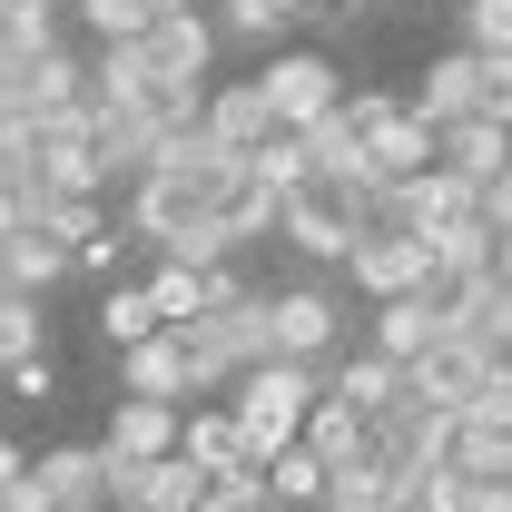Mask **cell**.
Here are the masks:
<instances>
[{
  "label": "cell",
  "instance_id": "obj_26",
  "mask_svg": "<svg viewBox=\"0 0 512 512\" xmlns=\"http://www.w3.org/2000/svg\"><path fill=\"white\" fill-rule=\"evenodd\" d=\"M148 335H168L158 306H148V286H109V296H99V345L128 355V345H148Z\"/></svg>",
  "mask_w": 512,
  "mask_h": 512
},
{
  "label": "cell",
  "instance_id": "obj_35",
  "mask_svg": "<svg viewBox=\"0 0 512 512\" xmlns=\"http://www.w3.org/2000/svg\"><path fill=\"white\" fill-rule=\"evenodd\" d=\"M20 355H50V316L30 296H0V365H20Z\"/></svg>",
  "mask_w": 512,
  "mask_h": 512
},
{
  "label": "cell",
  "instance_id": "obj_36",
  "mask_svg": "<svg viewBox=\"0 0 512 512\" xmlns=\"http://www.w3.org/2000/svg\"><path fill=\"white\" fill-rule=\"evenodd\" d=\"M0 394H10V404H60V355H20V365H0Z\"/></svg>",
  "mask_w": 512,
  "mask_h": 512
},
{
  "label": "cell",
  "instance_id": "obj_27",
  "mask_svg": "<svg viewBox=\"0 0 512 512\" xmlns=\"http://www.w3.org/2000/svg\"><path fill=\"white\" fill-rule=\"evenodd\" d=\"M316 503H325V512H394V473H384L375 453H365V463H335Z\"/></svg>",
  "mask_w": 512,
  "mask_h": 512
},
{
  "label": "cell",
  "instance_id": "obj_46",
  "mask_svg": "<svg viewBox=\"0 0 512 512\" xmlns=\"http://www.w3.org/2000/svg\"><path fill=\"white\" fill-rule=\"evenodd\" d=\"M20 473H30V453H20V444H10V434H0V493H10Z\"/></svg>",
  "mask_w": 512,
  "mask_h": 512
},
{
  "label": "cell",
  "instance_id": "obj_45",
  "mask_svg": "<svg viewBox=\"0 0 512 512\" xmlns=\"http://www.w3.org/2000/svg\"><path fill=\"white\" fill-rule=\"evenodd\" d=\"M30 227V188H0V237H20Z\"/></svg>",
  "mask_w": 512,
  "mask_h": 512
},
{
  "label": "cell",
  "instance_id": "obj_40",
  "mask_svg": "<svg viewBox=\"0 0 512 512\" xmlns=\"http://www.w3.org/2000/svg\"><path fill=\"white\" fill-rule=\"evenodd\" d=\"M119 256H128V227H99L89 247L69 256V276H99V286H119Z\"/></svg>",
  "mask_w": 512,
  "mask_h": 512
},
{
  "label": "cell",
  "instance_id": "obj_39",
  "mask_svg": "<svg viewBox=\"0 0 512 512\" xmlns=\"http://www.w3.org/2000/svg\"><path fill=\"white\" fill-rule=\"evenodd\" d=\"M247 296H256V286H247V266H237V256L197 276V316H227V306H247Z\"/></svg>",
  "mask_w": 512,
  "mask_h": 512
},
{
  "label": "cell",
  "instance_id": "obj_38",
  "mask_svg": "<svg viewBox=\"0 0 512 512\" xmlns=\"http://www.w3.org/2000/svg\"><path fill=\"white\" fill-rule=\"evenodd\" d=\"M473 119L512 128V60H473Z\"/></svg>",
  "mask_w": 512,
  "mask_h": 512
},
{
  "label": "cell",
  "instance_id": "obj_13",
  "mask_svg": "<svg viewBox=\"0 0 512 512\" xmlns=\"http://www.w3.org/2000/svg\"><path fill=\"white\" fill-rule=\"evenodd\" d=\"M30 473H40L50 512H109V453L99 444H50Z\"/></svg>",
  "mask_w": 512,
  "mask_h": 512
},
{
  "label": "cell",
  "instance_id": "obj_37",
  "mask_svg": "<svg viewBox=\"0 0 512 512\" xmlns=\"http://www.w3.org/2000/svg\"><path fill=\"white\" fill-rule=\"evenodd\" d=\"M148 306H158V325H197V276L188 266H148Z\"/></svg>",
  "mask_w": 512,
  "mask_h": 512
},
{
  "label": "cell",
  "instance_id": "obj_4",
  "mask_svg": "<svg viewBox=\"0 0 512 512\" xmlns=\"http://www.w3.org/2000/svg\"><path fill=\"white\" fill-rule=\"evenodd\" d=\"M256 99H266V119H276V138H306V128L345 99V69L325 60V50H266V69H256Z\"/></svg>",
  "mask_w": 512,
  "mask_h": 512
},
{
  "label": "cell",
  "instance_id": "obj_16",
  "mask_svg": "<svg viewBox=\"0 0 512 512\" xmlns=\"http://www.w3.org/2000/svg\"><path fill=\"white\" fill-rule=\"evenodd\" d=\"M404 119H414V128H453V119H473V50H444V60H424L414 99H404Z\"/></svg>",
  "mask_w": 512,
  "mask_h": 512
},
{
  "label": "cell",
  "instance_id": "obj_3",
  "mask_svg": "<svg viewBox=\"0 0 512 512\" xmlns=\"http://www.w3.org/2000/svg\"><path fill=\"white\" fill-rule=\"evenodd\" d=\"M345 296H335V286H325V276H296V286H266V355H276V365H335V355H345Z\"/></svg>",
  "mask_w": 512,
  "mask_h": 512
},
{
  "label": "cell",
  "instance_id": "obj_14",
  "mask_svg": "<svg viewBox=\"0 0 512 512\" xmlns=\"http://www.w3.org/2000/svg\"><path fill=\"white\" fill-rule=\"evenodd\" d=\"M89 158H99V178H109V188H138V178H148V168H158V128L138 119V109H89Z\"/></svg>",
  "mask_w": 512,
  "mask_h": 512
},
{
  "label": "cell",
  "instance_id": "obj_21",
  "mask_svg": "<svg viewBox=\"0 0 512 512\" xmlns=\"http://www.w3.org/2000/svg\"><path fill=\"white\" fill-rule=\"evenodd\" d=\"M296 444L316 453L325 473H335V463H365V414H345L335 394H316V404H306V434H296Z\"/></svg>",
  "mask_w": 512,
  "mask_h": 512
},
{
  "label": "cell",
  "instance_id": "obj_19",
  "mask_svg": "<svg viewBox=\"0 0 512 512\" xmlns=\"http://www.w3.org/2000/svg\"><path fill=\"white\" fill-rule=\"evenodd\" d=\"M434 168H444V178H463V188L503 178V128H493V119H453V128H434Z\"/></svg>",
  "mask_w": 512,
  "mask_h": 512
},
{
  "label": "cell",
  "instance_id": "obj_20",
  "mask_svg": "<svg viewBox=\"0 0 512 512\" xmlns=\"http://www.w3.org/2000/svg\"><path fill=\"white\" fill-rule=\"evenodd\" d=\"M99 227H109V207H99V197H40V188H30V237H50L60 256H79Z\"/></svg>",
  "mask_w": 512,
  "mask_h": 512
},
{
  "label": "cell",
  "instance_id": "obj_1",
  "mask_svg": "<svg viewBox=\"0 0 512 512\" xmlns=\"http://www.w3.org/2000/svg\"><path fill=\"white\" fill-rule=\"evenodd\" d=\"M375 227V188H355V178H306V188L276 207V247L296 256V266H345V247Z\"/></svg>",
  "mask_w": 512,
  "mask_h": 512
},
{
  "label": "cell",
  "instance_id": "obj_7",
  "mask_svg": "<svg viewBox=\"0 0 512 512\" xmlns=\"http://www.w3.org/2000/svg\"><path fill=\"white\" fill-rule=\"evenodd\" d=\"M493 375H503V355H493V345H463V335H444L424 365H404V394H414V404H434V414H463V404H473Z\"/></svg>",
  "mask_w": 512,
  "mask_h": 512
},
{
  "label": "cell",
  "instance_id": "obj_48",
  "mask_svg": "<svg viewBox=\"0 0 512 512\" xmlns=\"http://www.w3.org/2000/svg\"><path fill=\"white\" fill-rule=\"evenodd\" d=\"M503 168H512V128H503Z\"/></svg>",
  "mask_w": 512,
  "mask_h": 512
},
{
  "label": "cell",
  "instance_id": "obj_15",
  "mask_svg": "<svg viewBox=\"0 0 512 512\" xmlns=\"http://www.w3.org/2000/svg\"><path fill=\"white\" fill-rule=\"evenodd\" d=\"M99 453H109V463H128V473H138V463H168V453H178V414H168V404H109V434H99Z\"/></svg>",
  "mask_w": 512,
  "mask_h": 512
},
{
  "label": "cell",
  "instance_id": "obj_47",
  "mask_svg": "<svg viewBox=\"0 0 512 512\" xmlns=\"http://www.w3.org/2000/svg\"><path fill=\"white\" fill-rule=\"evenodd\" d=\"M483 512H512V483H483Z\"/></svg>",
  "mask_w": 512,
  "mask_h": 512
},
{
  "label": "cell",
  "instance_id": "obj_29",
  "mask_svg": "<svg viewBox=\"0 0 512 512\" xmlns=\"http://www.w3.org/2000/svg\"><path fill=\"white\" fill-rule=\"evenodd\" d=\"M197 493H207V483H197L188 463L168 453V463H138V483H128V512H197Z\"/></svg>",
  "mask_w": 512,
  "mask_h": 512
},
{
  "label": "cell",
  "instance_id": "obj_30",
  "mask_svg": "<svg viewBox=\"0 0 512 512\" xmlns=\"http://www.w3.org/2000/svg\"><path fill=\"white\" fill-rule=\"evenodd\" d=\"M256 473H266V493H276V512H306L325 493V463L306 444H286V453H266V463H256Z\"/></svg>",
  "mask_w": 512,
  "mask_h": 512
},
{
  "label": "cell",
  "instance_id": "obj_10",
  "mask_svg": "<svg viewBox=\"0 0 512 512\" xmlns=\"http://www.w3.org/2000/svg\"><path fill=\"white\" fill-rule=\"evenodd\" d=\"M424 168H434V128H414L404 109L384 128H365V148H355V188H375V197L404 188V178H424Z\"/></svg>",
  "mask_w": 512,
  "mask_h": 512
},
{
  "label": "cell",
  "instance_id": "obj_33",
  "mask_svg": "<svg viewBox=\"0 0 512 512\" xmlns=\"http://www.w3.org/2000/svg\"><path fill=\"white\" fill-rule=\"evenodd\" d=\"M453 20L473 60H512V0H453Z\"/></svg>",
  "mask_w": 512,
  "mask_h": 512
},
{
  "label": "cell",
  "instance_id": "obj_44",
  "mask_svg": "<svg viewBox=\"0 0 512 512\" xmlns=\"http://www.w3.org/2000/svg\"><path fill=\"white\" fill-rule=\"evenodd\" d=\"M0 512H50V493H40V473H20V483L0 493Z\"/></svg>",
  "mask_w": 512,
  "mask_h": 512
},
{
  "label": "cell",
  "instance_id": "obj_2",
  "mask_svg": "<svg viewBox=\"0 0 512 512\" xmlns=\"http://www.w3.org/2000/svg\"><path fill=\"white\" fill-rule=\"evenodd\" d=\"M316 394H325V375H316V365H247V375H237V394H227V424H237L247 463H266V453H286V444H296Z\"/></svg>",
  "mask_w": 512,
  "mask_h": 512
},
{
  "label": "cell",
  "instance_id": "obj_22",
  "mask_svg": "<svg viewBox=\"0 0 512 512\" xmlns=\"http://www.w3.org/2000/svg\"><path fill=\"white\" fill-rule=\"evenodd\" d=\"M168 10H178V0H79V20H89V40H99V50H128V40H148Z\"/></svg>",
  "mask_w": 512,
  "mask_h": 512
},
{
  "label": "cell",
  "instance_id": "obj_31",
  "mask_svg": "<svg viewBox=\"0 0 512 512\" xmlns=\"http://www.w3.org/2000/svg\"><path fill=\"white\" fill-rule=\"evenodd\" d=\"M217 227H227V247H256V237H276V197L247 188V168H237V188L217 197Z\"/></svg>",
  "mask_w": 512,
  "mask_h": 512
},
{
  "label": "cell",
  "instance_id": "obj_18",
  "mask_svg": "<svg viewBox=\"0 0 512 512\" xmlns=\"http://www.w3.org/2000/svg\"><path fill=\"white\" fill-rule=\"evenodd\" d=\"M178 463H188L197 483H217V473H237V463H247L237 424H227V404H188V414H178Z\"/></svg>",
  "mask_w": 512,
  "mask_h": 512
},
{
  "label": "cell",
  "instance_id": "obj_41",
  "mask_svg": "<svg viewBox=\"0 0 512 512\" xmlns=\"http://www.w3.org/2000/svg\"><path fill=\"white\" fill-rule=\"evenodd\" d=\"M473 227H493V237H512V168L473 188Z\"/></svg>",
  "mask_w": 512,
  "mask_h": 512
},
{
  "label": "cell",
  "instance_id": "obj_23",
  "mask_svg": "<svg viewBox=\"0 0 512 512\" xmlns=\"http://www.w3.org/2000/svg\"><path fill=\"white\" fill-rule=\"evenodd\" d=\"M60 50V0H0V60Z\"/></svg>",
  "mask_w": 512,
  "mask_h": 512
},
{
  "label": "cell",
  "instance_id": "obj_25",
  "mask_svg": "<svg viewBox=\"0 0 512 512\" xmlns=\"http://www.w3.org/2000/svg\"><path fill=\"white\" fill-rule=\"evenodd\" d=\"M453 473H473V483H512V434H493V424H473V414H453Z\"/></svg>",
  "mask_w": 512,
  "mask_h": 512
},
{
  "label": "cell",
  "instance_id": "obj_49",
  "mask_svg": "<svg viewBox=\"0 0 512 512\" xmlns=\"http://www.w3.org/2000/svg\"><path fill=\"white\" fill-rule=\"evenodd\" d=\"M503 384H512V355H503Z\"/></svg>",
  "mask_w": 512,
  "mask_h": 512
},
{
  "label": "cell",
  "instance_id": "obj_6",
  "mask_svg": "<svg viewBox=\"0 0 512 512\" xmlns=\"http://www.w3.org/2000/svg\"><path fill=\"white\" fill-rule=\"evenodd\" d=\"M138 60H148L158 89H207V69H217V20H207L197 0H178V10L138 40Z\"/></svg>",
  "mask_w": 512,
  "mask_h": 512
},
{
  "label": "cell",
  "instance_id": "obj_5",
  "mask_svg": "<svg viewBox=\"0 0 512 512\" xmlns=\"http://www.w3.org/2000/svg\"><path fill=\"white\" fill-rule=\"evenodd\" d=\"M345 276H355V296H434V266H424V237H404V227H365L355 247H345Z\"/></svg>",
  "mask_w": 512,
  "mask_h": 512
},
{
  "label": "cell",
  "instance_id": "obj_8",
  "mask_svg": "<svg viewBox=\"0 0 512 512\" xmlns=\"http://www.w3.org/2000/svg\"><path fill=\"white\" fill-rule=\"evenodd\" d=\"M197 138H207V148H227V158L247 168L256 148L276 138L266 99H256V79H207V99H197Z\"/></svg>",
  "mask_w": 512,
  "mask_h": 512
},
{
  "label": "cell",
  "instance_id": "obj_43",
  "mask_svg": "<svg viewBox=\"0 0 512 512\" xmlns=\"http://www.w3.org/2000/svg\"><path fill=\"white\" fill-rule=\"evenodd\" d=\"M483 345L512 355V286H493V306H483Z\"/></svg>",
  "mask_w": 512,
  "mask_h": 512
},
{
  "label": "cell",
  "instance_id": "obj_11",
  "mask_svg": "<svg viewBox=\"0 0 512 512\" xmlns=\"http://www.w3.org/2000/svg\"><path fill=\"white\" fill-rule=\"evenodd\" d=\"M434 345H444V296H394V306H375V325H365V355H384L394 375L424 365Z\"/></svg>",
  "mask_w": 512,
  "mask_h": 512
},
{
  "label": "cell",
  "instance_id": "obj_12",
  "mask_svg": "<svg viewBox=\"0 0 512 512\" xmlns=\"http://www.w3.org/2000/svg\"><path fill=\"white\" fill-rule=\"evenodd\" d=\"M119 394L128 404H168V414H188V345L178 335H148V345H128L119 355Z\"/></svg>",
  "mask_w": 512,
  "mask_h": 512
},
{
  "label": "cell",
  "instance_id": "obj_50",
  "mask_svg": "<svg viewBox=\"0 0 512 512\" xmlns=\"http://www.w3.org/2000/svg\"><path fill=\"white\" fill-rule=\"evenodd\" d=\"M60 10H79V0H60Z\"/></svg>",
  "mask_w": 512,
  "mask_h": 512
},
{
  "label": "cell",
  "instance_id": "obj_34",
  "mask_svg": "<svg viewBox=\"0 0 512 512\" xmlns=\"http://www.w3.org/2000/svg\"><path fill=\"white\" fill-rule=\"evenodd\" d=\"M247 188H266L276 207H286V197L306 188V148H296V138H266V148L247 158Z\"/></svg>",
  "mask_w": 512,
  "mask_h": 512
},
{
  "label": "cell",
  "instance_id": "obj_42",
  "mask_svg": "<svg viewBox=\"0 0 512 512\" xmlns=\"http://www.w3.org/2000/svg\"><path fill=\"white\" fill-rule=\"evenodd\" d=\"M30 168H40V158H30V128L0 119V188H30Z\"/></svg>",
  "mask_w": 512,
  "mask_h": 512
},
{
  "label": "cell",
  "instance_id": "obj_17",
  "mask_svg": "<svg viewBox=\"0 0 512 512\" xmlns=\"http://www.w3.org/2000/svg\"><path fill=\"white\" fill-rule=\"evenodd\" d=\"M325 394H335L345 414H365V424H375L384 404H404V375H394L384 355H365V345H345V355L325 365Z\"/></svg>",
  "mask_w": 512,
  "mask_h": 512
},
{
  "label": "cell",
  "instance_id": "obj_24",
  "mask_svg": "<svg viewBox=\"0 0 512 512\" xmlns=\"http://www.w3.org/2000/svg\"><path fill=\"white\" fill-rule=\"evenodd\" d=\"M148 89H158V79H148V60H138V40H128V50H99V60H89V109H138Z\"/></svg>",
  "mask_w": 512,
  "mask_h": 512
},
{
  "label": "cell",
  "instance_id": "obj_32",
  "mask_svg": "<svg viewBox=\"0 0 512 512\" xmlns=\"http://www.w3.org/2000/svg\"><path fill=\"white\" fill-rule=\"evenodd\" d=\"M207 20H217V40H276V30L306 20V10H296V0H217Z\"/></svg>",
  "mask_w": 512,
  "mask_h": 512
},
{
  "label": "cell",
  "instance_id": "obj_9",
  "mask_svg": "<svg viewBox=\"0 0 512 512\" xmlns=\"http://www.w3.org/2000/svg\"><path fill=\"white\" fill-rule=\"evenodd\" d=\"M463 217H473V188L444 178V168H424V178H404V188L375 197V227H404V237H444Z\"/></svg>",
  "mask_w": 512,
  "mask_h": 512
},
{
  "label": "cell",
  "instance_id": "obj_28",
  "mask_svg": "<svg viewBox=\"0 0 512 512\" xmlns=\"http://www.w3.org/2000/svg\"><path fill=\"white\" fill-rule=\"evenodd\" d=\"M60 276H69V256L50 247V237H30V227L10 237V266H0V286H10V296H30V306H40V296H50Z\"/></svg>",
  "mask_w": 512,
  "mask_h": 512
}]
</instances>
